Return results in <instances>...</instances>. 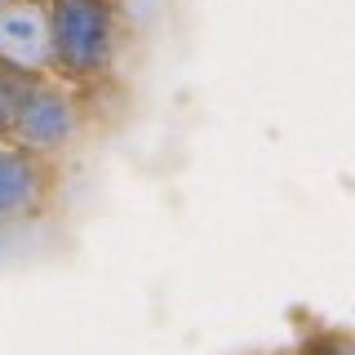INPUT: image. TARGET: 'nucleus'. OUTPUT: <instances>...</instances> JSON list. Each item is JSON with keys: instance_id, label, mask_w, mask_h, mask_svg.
<instances>
[{"instance_id": "f257e3e1", "label": "nucleus", "mask_w": 355, "mask_h": 355, "mask_svg": "<svg viewBox=\"0 0 355 355\" xmlns=\"http://www.w3.org/2000/svg\"><path fill=\"white\" fill-rule=\"evenodd\" d=\"M53 76L67 85H98L120 58V0H49Z\"/></svg>"}, {"instance_id": "f03ea898", "label": "nucleus", "mask_w": 355, "mask_h": 355, "mask_svg": "<svg viewBox=\"0 0 355 355\" xmlns=\"http://www.w3.org/2000/svg\"><path fill=\"white\" fill-rule=\"evenodd\" d=\"M80 129H85V89L58 80L53 71L31 76L9 138L40 151V155H49V160H58V151L71 147L80 138Z\"/></svg>"}, {"instance_id": "7ed1b4c3", "label": "nucleus", "mask_w": 355, "mask_h": 355, "mask_svg": "<svg viewBox=\"0 0 355 355\" xmlns=\"http://www.w3.org/2000/svg\"><path fill=\"white\" fill-rule=\"evenodd\" d=\"M53 196H58V164L14 138H0V227L40 218Z\"/></svg>"}, {"instance_id": "20e7f679", "label": "nucleus", "mask_w": 355, "mask_h": 355, "mask_svg": "<svg viewBox=\"0 0 355 355\" xmlns=\"http://www.w3.org/2000/svg\"><path fill=\"white\" fill-rule=\"evenodd\" d=\"M0 62L31 76L53 71L49 0H9V5H0Z\"/></svg>"}, {"instance_id": "39448f33", "label": "nucleus", "mask_w": 355, "mask_h": 355, "mask_svg": "<svg viewBox=\"0 0 355 355\" xmlns=\"http://www.w3.org/2000/svg\"><path fill=\"white\" fill-rule=\"evenodd\" d=\"M31 85V71H18V67L0 62V138L14 133V116H18V103Z\"/></svg>"}, {"instance_id": "423d86ee", "label": "nucleus", "mask_w": 355, "mask_h": 355, "mask_svg": "<svg viewBox=\"0 0 355 355\" xmlns=\"http://www.w3.org/2000/svg\"><path fill=\"white\" fill-rule=\"evenodd\" d=\"M297 355H355V333L347 329H320L302 342Z\"/></svg>"}, {"instance_id": "0eeeda50", "label": "nucleus", "mask_w": 355, "mask_h": 355, "mask_svg": "<svg viewBox=\"0 0 355 355\" xmlns=\"http://www.w3.org/2000/svg\"><path fill=\"white\" fill-rule=\"evenodd\" d=\"M0 5H9V0H0Z\"/></svg>"}]
</instances>
